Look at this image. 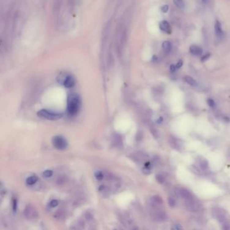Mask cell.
Listing matches in <instances>:
<instances>
[{
  "label": "cell",
  "instance_id": "obj_3",
  "mask_svg": "<svg viewBox=\"0 0 230 230\" xmlns=\"http://www.w3.org/2000/svg\"><path fill=\"white\" fill-rule=\"evenodd\" d=\"M126 28L124 27H121L119 30V32L117 33V49L118 51V54H121L123 50L124 45L126 41Z\"/></svg>",
  "mask_w": 230,
  "mask_h": 230
},
{
  "label": "cell",
  "instance_id": "obj_29",
  "mask_svg": "<svg viewBox=\"0 0 230 230\" xmlns=\"http://www.w3.org/2000/svg\"><path fill=\"white\" fill-rule=\"evenodd\" d=\"M13 209L14 211L17 209V202L16 200H14V201H13Z\"/></svg>",
  "mask_w": 230,
  "mask_h": 230
},
{
  "label": "cell",
  "instance_id": "obj_26",
  "mask_svg": "<svg viewBox=\"0 0 230 230\" xmlns=\"http://www.w3.org/2000/svg\"><path fill=\"white\" fill-rule=\"evenodd\" d=\"M161 9L162 12L166 13L167 11L169 10V6H168V5H164V6H162L161 8Z\"/></svg>",
  "mask_w": 230,
  "mask_h": 230
},
{
  "label": "cell",
  "instance_id": "obj_14",
  "mask_svg": "<svg viewBox=\"0 0 230 230\" xmlns=\"http://www.w3.org/2000/svg\"><path fill=\"white\" fill-rule=\"evenodd\" d=\"M152 203L154 205H162L163 200L161 198V197L159 196H154L152 198Z\"/></svg>",
  "mask_w": 230,
  "mask_h": 230
},
{
  "label": "cell",
  "instance_id": "obj_1",
  "mask_svg": "<svg viewBox=\"0 0 230 230\" xmlns=\"http://www.w3.org/2000/svg\"><path fill=\"white\" fill-rule=\"evenodd\" d=\"M81 101L79 96L76 94L69 95L68 99L67 111L71 116H75L80 109Z\"/></svg>",
  "mask_w": 230,
  "mask_h": 230
},
{
  "label": "cell",
  "instance_id": "obj_16",
  "mask_svg": "<svg viewBox=\"0 0 230 230\" xmlns=\"http://www.w3.org/2000/svg\"><path fill=\"white\" fill-rule=\"evenodd\" d=\"M173 4L180 9H184L185 7V4L182 0H173Z\"/></svg>",
  "mask_w": 230,
  "mask_h": 230
},
{
  "label": "cell",
  "instance_id": "obj_28",
  "mask_svg": "<svg viewBox=\"0 0 230 230\" xmlns=\"http://www.w3.org/2000/svg\"><path fill=\"white\" fill-rule=\"evenodd\" d=\"M182 65H183V61L182 60H180L178 62H177V64H176V66L177 69H179L182 66Z\"/></svg>",
  "mask_w": 230,
  "mask_h": 230
},
{
  "label": "cell",
  "instance_id": "obj_23",
  "mask_svg": "<svg viewBox=\"0 0 230 230\" xmlns=\"http://www.w3.org/2000/svg\"><path fill=\"white\" fill-rule=\"evenodd\" d=\"M168 203L169 205L171 206V207H174L176 206V201L172 197H169L168 198Z\"/></svg>",
  "mask_w": 230,
  "mask_h": 230
},
{
  "label": "cell",
  "instance_id": "obj_27",
  "mask_svg": "<svg viewBox=\"0 0 230 230\" xmlns=\"http://www.w3.org/2000/svg\"><path fill=\"white\" fill-rule=\"evenodd\" d=\"M210 56H211V54H210L209 53V54H205V55H203L202 58H201V61H205L206 60H208V59L209 58Z\"/></svg>",
  "mask_w": 230,
  "mask_h": 230
},
{
  "label": "cell",
  "instance_id": "obj_12",
  "mask_svg": "<svg viewBox=\"0 0 230 230\" xmlns=\"http://www.w3.org/2000/svg\"><path fill=\"white\" fill-rule=\"evenodd\" d=\"M162 48L165 53L169 54L170 53L171 50H172V44L168 41H164L162 44Z\"/></svg>",
  "mask_w": 230,
  "mask_h": 230
},
{
  "label": "cell",
  "instance_id": "obj_31",
  "mask_svg": "<svg viewBox=\"0 0 230 230\" xmlns=\"http://www.w3.org/2000/svg\"><path fill=\"white\" fill-rule=\"evenodd\" d=\"M173 229H182V226L180 224H177V223H176V224L174 225V227L173 228Z\"/></svg>",
  "mask_w": 230,
  "mask_h": 230
},
{
  "label": "cell",
  "instance_id": "obj_20",
  "mask_svg": "<svg viewBox=\"0 0 230 230\" xmlns=\"http://www.w3.org/2000/svg\"><path fill=\"white\" fill-rule=\"evenodd\" d=\"M53 174H54L53 171L47 169V170H45V172L43 173V176L44 177H46V178H48V177H51L52 176H53Z\"/></svg>",
  "mask_w": 230,
  "mask_h": 230
},
{
  "label": "cell",
  "instance_id": "obj_11",
  "mask_svg": "<svg viewBox=\"0 0 230 230\" xmlns=\"http://www.w3.org/2000/svg\"><path fill=\"white\" fill-rule=\"evenodd\" d=\"M154 215H155V219L159 221H165L167 218L166 213L163 211H158L157 213H155Z\"/></svg>",
  "mask_w": 230,
  "mask_h": 230
},
{
  "label": "cell",
  "instance_id": "obj_25",
  "mask_svg": "<svg viewBox=\"0 0 230 230\" xmlns=\"http://www.w3.org/2000/svg\"><path fill=\"white\" fill-rule=\"evenodd\" d=\"M207 103L211 107H214L215 106V101L213 99H211V98H209V99L207 100Z\"/></svg>",
  "mask_w": 230,
  "mask_h": 230
},
{
  "label": "cell",
  "instance_id": "obj_17",
  "mask_svg": "<svg viewBox=\"0 0 230 230\" xmlns=\"http://www.w3.org/2000/svg\"><path fill=\"white\" fill-rule=\"evenodd\" d=\"M170 144L176 149H180V144L177 143V139H171L170 140Z\"/></svg>",
  "mask_w": 230,
  "mask_h": 230
},
{
  "label": "cell",
  "instance_id": "obj_30",
  "mask_svg": "<svg viewBox=\"0 0 230 230\" xmlns=\"http://www.w3.org/2000/svg\"><path fill=\"white\" fill-rule=\"evenodd\" d=\"M176 69H177V68L176 66V65H173V64L171 65V66H170V70H171V72H175L176 70Z\"/></svg>",
  "mask_w": 230,
  "mask_h": 230
},
{
  "label": "cell",
  "instance_id": "obj_13",
  "mask_svg": "<svg viewBox=\"0 0 230 230\" xmlns=\"http://www.w3.org/2000/svg\"><path fill=\"white\" fill-rule=\"evenodd\" d=\"M184 81L186 82V83H188V84H190V86H196V80L194 79V78H192V77L189 76H185L184 78Z\"/></svg>",
  "mask_w": 230,
  "mask_h": 230
},
{
  "label": "cell",
  "instance_id": "obj_2",
  "mask_svg": "<svg viewBox=\"0 0 230 230\" xmlns=\"http://www.w3.org/2000/svg\"><path fill=\"white\" fill-rule=\"evenodd\" d=\"M37 116L41 119H45L47 120H57L60 119L63 115L60 113L54 112V111L47 110V109H41L39 110L37 113Z\"/></svg>",
  "mask_w": 230,
  "mask_h": 230
},
{
  "label": "cell",
  "instance_id": "obj_10",
  "mask_svg": "<svg viewBox=\"0 0 230 230\" xmlns=\"http://www.w3.org/2000/svg\"><path fill=\"white\" fill-rule=\"evenodd\" d=\"M179 193H180V195H181V196L183 197V198H184L186 200H189L193 199L192 195L190 194V192L188 191V190H187L186 189H184V188L180 189Z\"/></svg>",
  "mask_w": 230,
  "mask_h": 230
},
{
  "label": "cell",
  "instance_id": "obj_5",
  "mask_svg": "<svg viewBox=\"0 0 230 230\" xmlns=\"http://www.w3.org/2000/svg\"><path fill=\"white\" fill-rule=\"evenodd\" d=\"M24 215L26 218L28 219H34L37 217L38 213L34 207L32 206L28 205L26 207L24 210Z\"/></svg>",
  "mask_w": 230,
  "mask_h": 230
},
{
  "label": "cell",
  "instance_id": "obj_8",
  "mask_svg": "<svg viewBox=\"0 0 230 230\" xmlns=\"http://www.w3.org/2000/svg\"><path fill=\"white\" fill-rule=\"evenodd\" d=\"M190 53L195 56H200L202 54V49L198 46L191 45L190 47Z\"/></svg>",
  "mask_w": 230,
  "mask_h": 230
},
{
  "label": "cell",
  "instance_id": "obj_4",
  "mask_svg": "<svg viewBox=\"0 0 230 230\" xmlns=\"http://www.w3.org/2000/svg\"><path fill=\"white\" fill-rule=\"evenodd\" d=\"M52 143L55 149L58 150H64L68 147V142L64 137L56 136L54 137Z\"/></svg>",
  "mask_w": 230,
  "mask_h": 230
},
{
  "label": "cell",
  "instance_id": "obj_21",
  "mask_svg": "<svg viewBox=\"0 0 230 230\" xmlns=\"http://www.w3.org/2000/svg\"><path fill=\"white\" fill-rule=\"evenodd\" d=\"M156 180L160 184H163L165 182V178H164V177L162 175H161V174H157L156 176Z\"/></svg>",
  "mask_w": 230,
  "mask_h": 230
},
{
  "label": "cell",
  "instance_id": "obj_7",
  "mask_svg": "<svg viewBox=\"0 0 230 230\" xmlns=\"http://www.w3.org/2000/svg\"><path fill=\"white\" fill-rule=\"evenodd\" d=\"M159 28L162 31L166 32L167 34H171L172 32V28L169 25V22L166 20H163L159 23Z\"/></svg>",
  "mask_w": 230,
  "mask_h": 230
},
{
  "label": "cell",
  "instance_id": "obj_18",
  "mask_svg": "<svg viewBox=\"0 0 230 230\" xmlns=\"http://www.w3.org/2000/svg\"><path fill=\"white\" fill-rule=\"evenodd\" d=\"M62 0H54V8L55 12H58L59 9L60 8V6L61 4Z\"/></svg>",
  "mask_w": 230,
  "mask_h": 230
},
{
  "label": "cell",
  "instance_id": "obj_32",
  "mask_svg": "<svg viewBox=\"0 0 230 230\" xmlns=\"http://www.w3.org/2000/svg\"><path fill=\"white\" fill-rule=\"evenodd\" d=\"M202 1L204 3H206V2H207V0H202Z\"/></svg>",
  "mask_w": 230,
  "mask_h": 230
},
{
  "label": "cell",
  "instance_id": "obj_9",
  "mask_svg": "<svg viewBox=\"0 0 230 230\" xmlns=\"http://www.w3.org/2000/svg\"><path fill=\"white\" fill-rule=\"evenodd\" d=\"M215 32L216 37L218 39H221L223 37V32L222 30L221 24L219 21H217L215 24Z\"/></svg>",
  "mask_w": 230,
  "mask_h": 230
},
{
  "label": "cell",
  "instance_id": "obj_19",
  "mask_svg": "<svg viewBox=\"0 0 230 230\" xmlns=\"http://www.w3.org/2000/svg\"><path fill=\"white\" fill-rule=\"evenodd\" d=\"M200 166L201 167L202 169L205 170L208 168L209 167V163L207 162V161L205 159H201L200 161Z\"/></svg>",
  "mask_w": 230,
  "mask_h": 230
},
{
  "label": "cell",
  "instance_id": "obj_6",
  "mask_svg": "<svg viewBox=\"0 0 230 230\" xmlns=\"http://www.w3.org/2000/svg\"><path fill=\"white\" fill-rule=\"evenodd\" d=\"M63 84L65 88H70L73 87L75 84V80L74 78L72 76L68 75L67 76L64 78L63 80Z\"/></svg>",
  "mask_w": 230,
  "mask_h": 230
},
{
  "label": "cell",
  "instance_id": "obj_15",
  "mask_svg": "<svg viewBox=\"0 0 230 230\" xmlns=\"http://www.w3.org/2000/svg\"><path fill=\"white\" fill-rule=\"evenodd\" d=\"M38 181V177L35 176H32L28 177L27 179V184L29 186L33 185Z\"/></svg>",
  "mask_w": 230,
  "mask_h": 230
},
{
  "label": "cell",
  "instance_id": "obj_22",
  "mask_svg": "<svg viewBox=\"0 0 230 230\" xmlns=\"http://www.w3.org/2000/svg\"><path fill=\"white\" fill-rule=\"evenodd\" d=\"M95 177L98 180H102L103 179V173L101 172H97L95 173Z\"/></svg>",
  "mask_w": 230,
  "mask_h": 230
},
{
  "label": "cell",
  "instance_id": "obj_24",
  "mask_svg": "<svg viewBox=\"0 0 230 230\" xmlns=\"http://www.w3.org/2000/svg\"><path fill=\"white\" fill-rule=\"evenodd\" d=\"M58 204H59V202H58L57 200H53L50 202L49 205H50L51 207H55V206H57L58 205Z\"/></svg>",
  "mask_w": 230,
  "mask_h": 230
}]
</instances>
